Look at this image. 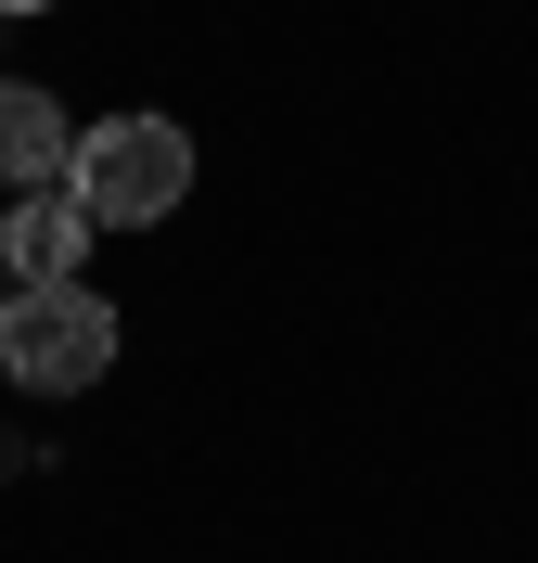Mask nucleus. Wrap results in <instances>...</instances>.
Returning a JSON list of instances; mask_svg holds the SVG:
<instances>
[{"label": "nucleus", "mask_w": 538, "mask_h": 563, "mask_svg": "<svg viewBox=\"0 0 538 563\" xmlns=\"http://www.w3.org/2000/svg\"><path fill=\"white\" fill-rule=\"evenodd\" d=\"M0 385H13V372H0Z\"/></svg>", "instance_id": "7"}, {"label": "nucleus", "mask_w": 538, "mask_h": 563, "mask_svg": "<svg viewBox=\"0 0 538 563\" xmlns=\"http://www.w3.org/2000/svg\"><path fill=\"white\" fill-rule=\"evenodd\" d=\"M116 346H129V320H116V295H90V282H39V295H13V308H0V372H13L26 397L103 385Z\"/></svg>", "instance_id": "2"}, {"label": "nucleus", "mask_w": 538, "mask_h": 563, "mask_svg": "<svg viewBox=\"0 0 538 563\" xmlns=\"http://www.w3.org/2000/svg\"><path fill=\"white\" fill-rule=\"evenodd\" d=\"M77 256H90V206H77L65 179H52V192H13V218H0V269H13V295L77 282Z\"/></svg>", "instance_id": "3"}, {"label": "nucleus", "mask_w": 538, "mask_h": 563, "mask_svg": "<svg viewBox=\"0 0 538 563\" xmlns=\"http://www.w3.org/2000/svg\"><path fill=\"white\" fill-rule=\"evenodd\" d=\"M65 192L90 206V231H167L193 192V129L179 115H90L65 154Z\"/></svg>", "instance_id": "1"}, {"label": "nucleus", "mask_w": 538, "mask_h": 563, "mask_svg": "<svg viewBox=\"0 0 538 563\" xmlns=\"http://www.w3.org/2000/svg\"><path fill=\"white\" fill-rule=\"evenodd\" d=\"M65 154H77L65 103H52L39 77H0V192H52V179H65Z\"/></svg>", "instance_id": "4"}, {"label": "nucleus", "mask_w": 538, "mask_h": 563, "mask_svg": "<svg viewBox=\"0 0 538 563\" xmlns=\"http://www.w3.org/2000/svg\"><path fill=\"white\" fill-rule=\"evenodd\" d=\"M0 308H13V269H0Z\"/></svg>", "instance_id": "6"}, {"label": "nucleus", "mask_w": 538, "mask_h": 563, "mask_svg": "<svg viewBox=\"0 0 538 563\" xmlns=\"http://www.w3.org/2000/svg\"><path fill=\"white\" fill-rule=\"evenodd\" d=\"M0 13H52V0H0Z\"/></svg>", "instance_id": "5"}]
</instances>
